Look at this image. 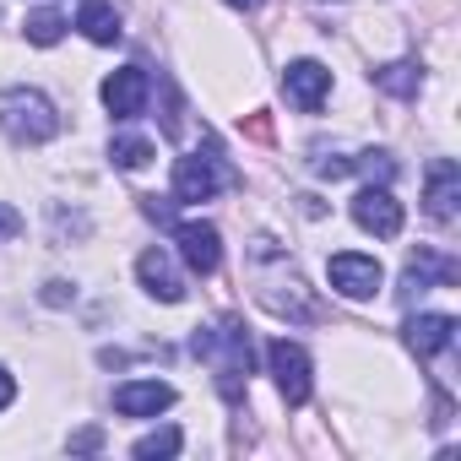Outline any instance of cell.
<instances>
[{
    "mask_svg": "<svg viewBox=\"0 0 461 461\" xmlns=\"http://www.w3.org/2000/svg\"><path fill=\"white\" fill-rule=\"evenodd\" d=\"M195 358H206L217 369V391L228 402H245V380H250V331L234 321V315H222L217 326H195L190 337Z\"/></svg>",
    "mask_w": 461,
    "mask_h": 461,
    "instance_id": "6da1fadb",
    "label": "cell"
},
{
    "mask_svg": "<svg viewBox=\"0 0 461 461\" xmlns=\"http://www.w3.org/2000/svg\"><path fill=\"white\" fill-rule=\"evenodd\" d=\"M0 131L12 141H55L60 136V114L39 87H6L0 93Z\"/></svg>",
    "mask_w": 461,
    "mask_h": 461,
    "instance_id": "7a4b0ae2",
    "label": "cell"
},
{
    "mask_svg": "<svg viewBox=\"0 0 461 461\" xmlns=\"http://www.w3.org/2000/svg\"><path fill=\"white\" fill-rule=\"evenodd\" d=\"M222 185H228V174H222V158H217L212 147L174 163V201H179V206H201V201H212Z\"/></svg>",
    "mask_w": 461,
    "mask_h": 461,
    "instance_id": "3957f363",
    "label": "cell"
},
{
    "mask_svg": "<svg viewBox=\"0 0 461 461\" xmlns=\"http://www.w3.org/2000/svg\"><path fill=\"white\" fill-rule=\"evenodd\" d=\"M326 277H331V288H337L342 299H353V304L375 299V294H380V283H385L380 261H375V256H353V250L331 256V261H326Z\"/></svg>",
    "mask_w": 461,
    "mask_h": 461,
    "instance_id": "277c9868",
    "label": "cell"
},
{
    "mask_svg": "<svg viewBox=\"0 0 461 461\" xmlns=\"http://www.w3.org/2000/svg\"><path fill=\"white\" fill-rule=\"evenodd\" d=\"M267 364H272V375H277L283 402H288V407H304V402H310V353H304L299 342L277 337V342L267 348Z\"/></svg>",
    "mask_w": 461,
    "mask_h": 461,
    "instance_id": "5b68a950",
    "label": "cell"
},
{
    "mask_svg": "<svg viewBox=\"0 0 461 461\" xmlns=\"http://www.w3.org/2000/svg\"><path fill=\"white\" fill-rule=\"evenodd\" d=\"M353 222L364 228V234H375V240H396L402 234V201L385 185H364L353 195Z\"/></svg>",
    "mask_w": 461,
    "mask_h": 461,
    "instance_id": "8992f818",
    "label": "cell"
},
{
    "mask_svg": "<svg viewBox=\"0 0 461 461\" xmlns=\"http://www.w3.org/2000/svg\"><path fill=\"white\" fill-rule=\"evenodd\" d=\"M456 206H461V168L450 158H434L429 163V179H423V212H429V222L450 228L456 222Z\"/></svg>",
    "mask_w": 461,
    "mask_h": 461,
    "instance_id": "52a82bcc",
    "label": "cell"
},
{
    "mask_svg": "<svg viewBox=\"0 0 461 461\" xmlns=\"http://www.w3.org/2000/svg\"><path fill=\"white\" fill-rule=\"evenodd\" d=\"M147 93H152V82H147L141 66H120V71L104 77V109L114 120H136L147 109Z\"/></svg>",
    "mask_w": 461,
    "mask_h": 461,
    "instance_id": "ba28073f",
    "label": "cell"
},
{
    "mask_svg": "<svg viewBox=\"0 0 461 461\" xmlns=\"http://www.w3.org/2000/svg\"><path fill=\"white\" fill-rule=\"evenodd\" d=\"M174 240H179V256H185L190 272L212 277L222 267V240H217L212 222H174Z\"/></svg>",
    "mask_w": 461,
    "mask_h": 461,
    "instance_id": "9c48e42d",
    "label": "cell"
},
{
    "mask_svg": "<svg viewBox=\"0 0 461 461\" xmlns=\"http://www.w3.org/2000/svg\"><path fill=\"white\" fill-rule=\"evenodd\" d=\"M283 87H288V104H294L299 114H315V109L326 104V93H331V71H326L321 60H294V66L283 71Z\"/></svg>",
    "mask_w": 461,
    "mask_h": 461,
    "instance_id": "30bf717a",
    "label": "cell"
},
{
    "mask_svg": "<svg viewBox=\"0 0 461 461\" xmlns=\"http://www.w3.org/2000/svg\"><path fill=\"white\" fill-rule=\"evenodd\" d=\"M163 407H174L168 380H125V385H114V412L120 418H158Z\"/></svg>",
    "mask_w": 461,
    "mask_h": 461,
    "instance_id": "8fae6325",
    "label": "cell"
},
{
    "mask_svg": "<svg viewBox=\"0 0 461 461\" xmlns=\"http://www.w3.org/2000/svg\"><path fill=\"white\" fill-rule=\"evenodd\" d=\"M136 277H141V288H147L152 299H163V304H179V299H185V277L174 272L168 250H141Z\"/></svg>",
    "mask_w": 461,
    "mask_h": 461,
    "instance_id": "7c38bea8",
    "label": "cell"
},
{
    "mask_svg": "<svg viewBox=\"0 0 461 461\" xmlns=\"http://www.w3.org/2000/svg\"><path fill=\"white\" fill-rule=\"evenodd\" d=\"M456 342V321L450 315H412L407 321V348L418 353V358H434V353H445Z\"/></svg>",
    "mask_w": 461,
    "mask_h": 461,
    "instance_id": "4fadbf2b",
    "label": "cell"
},
{
    "mask_svg": "<svg viewBox=\"0 0 461 461\" xmlns=\"http://www.w3.org/2000/svg\"><path fill=\"white\" fill-rule=\"evenodd\" d=\"M77 28L93 39V44H120V12L109 6V0H87V6H82V17H77Z\"/></svg>",
    "mask_w": 461,
    "mask_h": 461,
    "instance_id": "5bb4252c",
    "label": "cell"
},
{
    "mask_svg": "<svg viewBox=\"0 0 461 461\" xmlns=\"http://www.w3.org/2000/svg\"><path fill=\"white\" fill-rule=\"evenodd\" d=\"M375 87H380V93H391V98H418L423 71H418L412 60H396V66H380V71H375Z\"/></svg>",
    "mask_w": 461,
    "mask_h": 461,
    "instance_id": "9a60e30c",
    "label": "cell"
},
{
    "mask_svg": "<svg viewBox=\"0 0 461 461\" xmlns=\"http://www.w3.org/2000/svg\"><path fill=\"white\" fill-rule=\"evenodd\" d=\"M23 33H28V44H39V50H50V44H60L66 39V17L60 12H28V23H23Z\"/></svg>",
    "mask_w": 461,
    "mask_h": 461,
    "instance_id": "2e32d148",
    "label": "cell"
},
{
    "mask_svg": "<svg viewBox=\"0 0 461 461\" xmlns=\"http://www.w3.org/2000/svg\"><path fill=\"white\" fill-rule=\"evenodd\" d=\"M109 158H114V168H131V174H136V168L152 163V141H147V136H114V141H109Z\"/></svg>",
    "mask_w": 461,
    "mask_h": 461,
    "instance_id": "e0dca14e",
    "label": "cell"
},
{
    "mask_svg": "<svg viewBox=\"0 0 461 461\" xmlns=\"http://www.w3.org/2000/svg\"><path fill=\"white\" fill-rule=\"evenodd\" d=\"M179 445H185L179 429H158V434L136 439V456H141V461H152V456H179Z\"/></svg>",
    "mask_w": 461,
    "mask_h": 461,
    "instance_id": "ac0fdd59",
    "label": "cell"
},
{
    "mask_svg": "<svg viewBox=\"0 0 461 461\" xmlns=\"http://www.w3.org/2000/svg\"><path fill=\"white\" fill-rule=\"evenodd\" d=\"M163 98H168V104H163V136L179 141V136H185V114H179V93H174L168 77H163Z\"/></svg>",
    "mask_w": 461,
    "mask_h": 461,
    "instance_id": "d6986e66",
    "label": "cell"
},
{
    "mask_svg": "<svg viewBox=\"0 0 461 461\" xmlns=\"http://www.w3.org/2000/svg\"><path fill=\"white\" fill-rule=\"evenodd\" d=\"M17 234H23V212H17L12 201H0V245L17 240Z\"/></svg>",
    "mask_w": 461,
    "mask_h": 461,
    "instance_id": "ffe728a7",
    "label": "cell"
},
{
    "mask_svg": "<svg viewBox=\"0 0 461 461\" xmlns=\"http://www.w3.org/2000/svg\"><path fill=\"white\" fill-rule=\"evenodd\" d=\"M71 450H77V456H93V450H104V434H98V429H77V434H71Z\"/></svg>",
    "mask_w": 461,
    "mask_h": 461,
    "instance_id": "44dd1931",
    "label": "cell"
},
{
    "mask_svg": "<svg viewBox=\"0 0 461 461\" xmlns=\"http://www.w3.org/2000/svg\"><path fill=\"white\" fill-rule=\"evenodd\" d=\"M71 299H77V288H71V283H60V277H55V283H44V304H55V310H60V304H71Z\"/></svg>",
    "mask_w": 461,
    "mask_h": 461,
    "instance_id": "7402d4cb",
    "label": "cell"
},
{
    "mask_svg": "<svg viewBox=\"0 0 461 461\" xmlns=\"http://www.w3.org/2000/svg\"><path fill=\"white\" fill-rule=\"evenodd\" d=\"M12 396H17V380H12L6 369H0V412H6V407H12Z\"/></svg>",
    "mask_w": 461,
    "mask_h": 461,
    "instance_id": "603a6c76",
    "label": "cell"
},
{
    "mask_svg": "<svg viewBox=\"0 0 461 461\" xmlns=\"http://www.w3.org/2000/svg\"><path fill=\"white\" fill-rule=\"evenodd\" d=\"M228 6H234V12H256V6H261V0H228Z\"/></svg>",
    "mask_w": 461,
    "mask_h": 461,
    "instance_id": "cb8c5ba5",
    "label": "cell"
}]
</instances>
